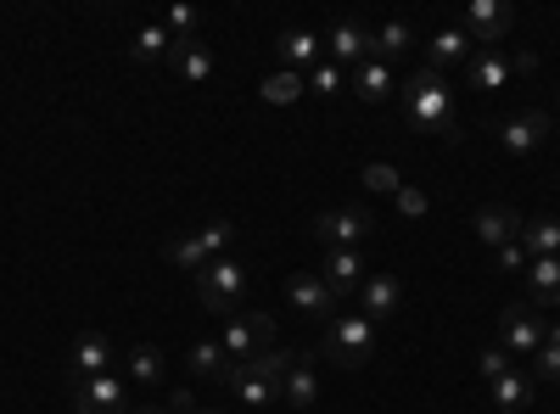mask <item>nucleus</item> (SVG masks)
Listing matches in <instances>:
<instances>
[{
    "instance_id": "nucleus-1",
    "label": "nucleus",
    "mask_w": 560,
    "mask_h": 414,
    "mask_svg": "<svg viewBox=\"0 0 560 414\" xmlns=\"http://www.w3.org/2000/svg\"><path fill=\"white\" fill-rule=\"evenodd\" d=\"M398 96H404V113L415 129H432L443 134V141H459V118H454V90L443 84V73L427 62V68H415L404 84H398Z\"/></svg>"
},
{
    "instance_id": "nucleus-2",
    "label": "nucleus",
    "mask_w": 560,
    "mask_h": 414,
    "mask_svg": "<svg viewBox=\"0 0 560 414\" xmlns=\"http://www.w3.org/2000/svg\"><path fill=\"white\" fill-rule=\"evenodd\" d=\"M191 286H197V297H202V308L208 314H236V297L247 292V269L236 263V258H213L208 269H197L191 274Z\"/></svg>"
},
{
    "instance_id": "nucleus-3",
    "label": "nucleus",
    "mask_w": 560,
    "mask_h": 414,
    "mask_svg": "<svg viewBox=\"0 0 560 414\" xmlns=\"http://www.w3.org/2000/svg\"><path fill=\"white\" fill-rule=\"evenodd\" d=\"M370 353H376V326H370L364 314H348L325 331V358H331L337 370H359V364H370Z\"/></svg>"
},
{
    "instance_id": "nucleus-4",
    "label": "nucleus",
    "mask_w": 560,
    "mask_h": 414,
    "mask_svg": "<svg viewBox=\"0 0 560 414\" xmlns=\"http://www.w3.org/2000/svg\"><path fill=\"white\" fill-rule=\"evenodd\" d=\"M219 347L236 358V364H247L253 353H264V347H275V319L264 314V308H247V314H230L224 319V336H219Z\"/></svg>"
},
{
    "instance_id": "nucleus-5",
    "label": "nucleus",
    "mask_w": 560,
    "mask_h": 414,
    "mask_svg": "<svg viewBox=\"0 0 560 414\" xmlns=\"http://www.w3.org/2000/svg\"><path fill=\"white\" fill-rule=\"evenodd\" d=\"M68 398H73V414H129V381L124 376H90V381H68Z\"/></svg>"
},
{
    "instance_id": "nucleus-6",
    "label": "nucleus",
    "mask_w": 560,
    "mask_h": 414,
    "mask_svg": "<svg viewBox=\"0 0 560 414\" xmlns=\"http://www.w3.org/2000/svg\"><path fill=\"white\" fill-rule=\"evenodd\" d=\"M499 347H504L510 358H533V353L544 347V314H538L533 303H510V308L499 314Z\"/></svg>"
},
{
    "instance_id": "nucleus-7",
    "label": "nucleus",
    "mask_w": 560,
    "mask_h": 414,
    "mask_svg": "<svg viewBox=\"0 0 560 414\" xmlns=\"http://www.w3.org/2000/svg\"><path fill=\"white\" fill-rule=\"evenodd\" d=\"M370 236H376V218L359 213V208L319 213V218H314V241H319L325 252H342V247H359V252H364V241H370Z\"/></svg>"
},
{
    "instance_id": "nucleus-8",
    "label": "nucleus",
    "mask_w": 560,
    "mask_h": 414,
    "mask_svg": "<svg viewBox=\"0 0 560 414\" xmlns=\"http://www.w3.org/2000/svg\"><path fill=\"white\" fill-rule=\"evenodd\" d=\"M230 236H236V224H230V218H213L202 236H174V241H168V258H174L179 269L197 274V269H208V263L230 247Z\"/></svg>"
},
{
    "instance_id": "nucleus-9",
    "label": "nucleus",
    "mask_w": 560,
    "mask_h": 414,
    "mask_svg": "<svg viewBox=\"0 0 560 414\" xmlns=\"http://www.w3.org/2000/svg\"><path fill=\"white\" fill-rule=\"evenodd\" d=\"M510 23H516V7H510V0H471L459 28H465L471 45H488V51H493V45L510 34Z\"/></svg>"
},
{
    "instance_id": "nucleus-10",
    "label": "nucleus",
    "mask_w": 560,
    "mask_h": 414,
    "mask_svg": "<svg viewBox=\"0 0 560 414\" xmlns=\"http://www.w3.org/2000/svg\"><path fill=\"white\" fill-rule=\"evenodd\" d=\"M549 134H555V118L538 113V107H527V113H516V118L499 123V141H504L510 157H533L538 146H549Z\"/></svg>"
},
{
    "instance_id": "nucleus-11",
    "label": "nucleus",
    "mask_w": 560,
    "mask_h": 414,
    "mask_svg": "<svg viewBox=\"0 0 560 414\" xmlns=\"http://www.w3.org/2000/svg\"><path fill=\"white\" fill-rule=\"evenodd\" d=\"M325 57L342 62V68H359L364 57H376V34H370L364 23H337L331 34H325Z\"/></svg>"
},
{
    "instance_id": "nucleus-12",
    "label": "nucleus",
    "mask_w": 560,
    "mask_h": 414,
    "mask_svg": "<svg viewBox=\"0 0 560 414\" xmlns=\"http://www.w3.org/2000/svg\"><path fill=\"white\" fill-rule=\"evenodd\" d=\"M113 370V342L107 336H79L73 353H68V381H90V376H107Z\"/></svg>"
},
{
    "instance_id": "nucleus-13",
    "label": "nucleus",
    "mask_w": 560,
    "mask_h": 414,
    "mask_svg": "<svg viewBox=\"0 0 560 414\" xmlns=\"http://www.w3.org/2000/svg\"><path fill=\"white\" fill-rule=\"evenodd\" d=\"M398 303H404V281H398V274H370V281L359 286V308H364L370 326H376V319H393Z\"/></svg>"
},
{
    "instance_id": "nucleus-14",
    "label": "nucleus",
    "mask_w": 560,
    "mask_h": 414,
    "mask_svg": "<svg viewBox=\"0 0 560 414\" xmlns=\"http://www.w3.org/2000/svg\"><path fill=\"white\" fill-rule=\"evenodd\" d=\"M471 229H477V236L499 252V247H516L522 241V213L516 208H499V202H488L477 218H471Z\"/></svg>"
},
{
    "instance_id": "nucleus-15",
    "label": "nucleus",
    "mask_w": 560,
    "mask_h": 414,
    "mask_svg": "<svg viewBox=\"0 0 560 414\" xmlns=\"http://www.w3.org/2000/svg\"><path fill=\"white\" fill-rule=\"evenodd\" d=\"M287 297L298 303V314H319V319L342 308V297H337L331 286H325L319 274H308V269H303V274H292V281H287Z\"/></svg>"
},
{
    "instance_id": "nucleus-16",
    "label": "nucleus",
    "mask_w": 560,
    "mask_h": 414,
    "mask_svg": "<svg viewBox=\"0 0 560 414\" xmlns=\"http://www.w3.org/2000/svg\"><path fill=\"white\" fill-rule=\"evenodd\" d=\"M325 286H331L337 297L359 292L364 286V252L359 247H342V252H325V274H319Z\"/></svg>"
},
{
    "instance_id": "nucleus-17",
    "label": "nucleus",
    "mask_w": 560,
    "mask_h": 414,
    "mask_svg": "<svg viewBox=\"0 0 560 414\" xmlns=\"http://www.w3.org/2000/svg\"><path fill=\"white\" fill-rule=\"evenodd\" d=\"M168 68L179 79H191V84H208L213 79V51H208V45H197V39H174L168 45Z\"/></svg>"
},
{
    "instance_id": "nucleus-18",
    "label": "nucleus",
    "mask_w": 560,
    "mask_h": 414,
    "mask_svg": "<svg viewBox=\"0 0 560 414\" xmlns=\"http://www.w3.org/2000/svg\"><path fill=\"white\" fill-rule=\"evenodd\" d=\"M219 387H230V392H236V403H253V409H269V403H280V387H275V381H258V376H247L236 358H230V370L219 376Z\"/></svg>"
},
{
    "instance_id": "nucleus-19",
    "label": "nucleus",
    "mask_w": 560,
    "mask_h": 414,
    "mask_svg": "<svg viewBox=\"0 0 560 414\" xmlns=\"http://www.w3.org/2000/svg\"><path fill=\"white\" fill-rule=\"evenodd\" d=\"M280 403H287V409L319 403V376H314V358L308 353H298V364L287 370V381H280Z\"/></svg>"
},
{
    "instance_id": "nucleus-20",
    "label": "nucleus",
    "mask_w": 560,
    "mask_h": 414,
    "mask_svg": "<svg viewBox=\"0 0 560 414\" xmlns=\"http://www.w3.org/2000/svg\"><path fill=\"white\" fill-rule=\"evenodd\" d=\"M275 51H280V68H287V73H298V68H314V62L325 57V39H314L308 28H287V34H280V45H275Z\"/></svg>"
},
{
    "instance_id": "nucleus-21",
    "label": "nucleus",
    "mask_w": 560,
    "mask_h": 414,
    "mask_svg": "<svg viewBox=\"0 0 560 414\" xmlns=\"http://www.w3.org/2000/svg\"><path fill=\"white\" fill-rule=\"evenodd\" d=\"M393 90H398V84H393V68H387L382 57H364V62L353 68V96H359V102H387Z\"/></svg>"
},
{
    "instance_id": "nucleus-22",
    "label": "nucleus",
    "mask_w": 560,
    "mask_h": 414,
    "mask_svg": "<svg viewBox=\"0 0 560 414\" xmlns=\"http://www.w3.org/2000/svg\"><path fill=\"white\" fill-rule=\"evenodd\" d=\"M522 252L527 258H560V218H522Z\"/></svg>"
},
{
    "instance_id": "nucleus-23",
    "label": "nucleus",
    "mask_w": 560,
    "mask_h": 414,
    "mask_svg": "<svg viewBox=\"0 0 560 414\" xmlns=\"http://www.w3.org/2000/svg\"><path fill=\"white\" fill-rule=\"evenodd\" d=\"M527 286H533V308H560V258H533Z\"/></svg>"
},
{
    "instance_id": "nucleus-24",
    "label": "nucleus",
    "mask_w": 560,
    "mask_h": 414,
    "mask_svg": "<svg viewBox=\"0 0 560 414\" xmlns=\"http://www.w3.org/2000/svg\"><path fill=\"white\" fill-rule=\"evenodd\" d=\"M488 387H493V403H499L504 414H522V409L533 403V387H538V381H533V376H522V370H504V376H499V381H488Z\"/></svg>"
},
{
    "instance_id": "nucleus-25",
    "label": "nucleus",
    "mask_w": 560,
    "mask_h": 414,
    "mask_svg": "<svg viewBox=\"0 0 560 414\" xmlns=\"http://www.w3.org/2000/svg\"><path fill=\"white\" fill-rule=\"evenodd\" d=\"M292 364H298V347H264V353H253V358L242 364V370H247V376H258V381H275V387H280Z\"/></svg>"
},
{
    "instance_id": "nucleus-26",
    "label": "nucleus",
    "mask_w": 560,
    "mask_h": 414,
    "mask_svg": "<svg viewBox=\"0 0 560 414\" xmlns=\"http://www.w3.org/2000/svg\"><path fill=\"white\" fill-rule=\"evenodd\" d=\"M303 90H308V79H303V73H287V68H280V73H269V79L258 84V96H264L269 107H287V102H298V96H303Z\"/></svg>"
},
{
    "instance_id": "nucleus-27",
    "label": "nucleus",
    "mask_w": 560,
    "mask_h": 414,
    "mask_svg": "<svg viewBox=\"0 0 560 414\" xmlns=\"http://www.w3.org/2000/svg\"><path fill=\"white\" fill-rule=\"evenodd\" d=\"M168 45H174V34H168V28H158V23H147V28L135 34L129 57H135V62H168Z\"/></svg>"
},
{
    "instance_id": "nucleus-28",
    "label": "nucleus",
    "mask_w": 560,
    "mask_h": 414,
    "mask_svg": "<svg viewBox=\"0 0 560 414\" xmlns=\"http://www.w3.org/2000/svg\"><path fill=\"white\" fill-rule=\"evenodd\" d=\"M427 51H432V68H448V62H465V51H471V39H465V28H438Z\"/></svg>"
},
{
    "instance_id": "nucleus-29",
    "label": "nucleus",
    "mask_w": 560,
    "mask_h": 414,
    "mask_svg": "<svg viewBox=\"0 0 560 414\" xmlns=\"http://www.w3.org/2000/svg\"><path fill=\"white\" fill-rule=\"evenodd\" d=\"M129 381H140V387H152V381H163V353H158L152 342H140V347H129Z\"/></svg>"
},
{
    "instance_id": "nucleus-30",
    "label": "nucleus",
    "mask_w": 560,
    "mask_h": 414,
    "mask_svg": "<svg viewBox=\"0 0 560 414\" xmlns=\"http://www.w3.org/2000/svg\"><path fill=\"white\" fill-rule=\"evenodd\" d=\"M504 79H510V62H504L499 51H477V57H471V84H477V90H499Z\"/></svg>"
},
{
    "instance_id": "nucleus-31",
    "label": "nucleus",
    "mask_w": 560,
    "mask_h": 414,
    "mask_svg": "<svg viewBox=\"0 0 560 414\" xmlns=\"http://www.w3.org/2000/svg\"><path fill=\"white\" fill-rule=\"evenodd\" d=\"M404 51H415V28L409 23H382L376 28V57L387 62V57H404Z\"/></svg>"
},
{
    "instance_id": "nucleus-32",
    "label": "nucleus",
    "mask_w": 560,
    "mask_h": 414,
    "mask_svg": "<svg viewBox=\"0 0 560 414\" xmlns=\"http://www.w3.org/2000/svg\"><path fill=\"white\" fill-rule=\"evenodd\" d=\"M230 370V353L219 347V342H197L191 347V376H208V381H219Z\"/></svg>"
},
{
    "instance_id": "nucleus-33",
    "label": "nucleus",
    "mask_w": 560,
    "mask_h": 414,
    "mask_svg": "<svg viewBox=\"0 0 560 414\" xmlns=\"http://www.w3.org/2000/svg\"><path fill=\"white\" fill-rule=\"evenodd\" d=\"M342 84H348V68L331 62V57H319V62L308 68V90H314V96H337Z\"/></svg>"
},
{
    "instance_id": "nucleus-34",
    "label": "nucleus",
    "mask_w": 560,
    "mask_h": 414,
    "mask_svg": "<svg viewBox=\"0 0 560 414\" xmlns=\"http://www.w3.org/2000/svg\"><path fill=\"white\" fill-rule=\"evenodd\" d=\"M364 186L376 191V197H398V191H404V174H398L393 163H370V168H364Z\"/></svg>"
},
{
    "instance_id": "nucleus-35",
    "label": "nucleus",
    "mask_w": 560,
    "mask_h": 414,
    "mask_svg": "<svg viewBox=\"0 0 560 414\" xmlns=\"http://www.w3.org/2000/svg\"><path fill=\"white\" fill-rule=\"evenodd\" d=\"M533 381H544V387H560V347H538L533 353Z\"/></svg>"
},
{
    "instance_id": "nucleus-36",
    "label": "nucleus",
    "mask_w": 560,
    "mask_h": 414,
    "mask_svg": "<svg viewBox=\"0 0 560 414\" xmlns=\"http://www.w3.org/2000/svg\"><path fill=\"white\" fill-rule=\"evenodd\" d=\"M477 370H482L488 381H499L504 370H516V364H510V353H504V347H482V353H477Z\"/></svg>"
},
{
    "instance_id": "nucleus-37",
    "label": "nucleus",
    "mask_w": 560,
    "mask_h": 414,
    "mask_svg": "<svg viewBox=\"0 0 560 414\" xmlns=\"http://www.w3.org/2000/svg\"><path fill=\"white\" fill-rule=\"evenodd\" d=\"M393 202H398V213H409V218H427V213H432V197H427V191H415V186H404Z\"/></svg>"
},
{
    "instance_id": "nucleus-38",
    "label": "nucleus",
    "mask_w": 560,
    "mask_h": 414,
    "mask_svg": "<svg viewBox=\"0 0 560 414\" xmlns=\"http://www.w3.org/2000/svg\"><path fill=\"white\" fill-rule=\"evenodd\" d=\"M168 34H174V39H191V34H197V7H174V12H168Z\"/></svg>"
},
{
    "instance_id": "nucleus-39",
    "label": "nucleus",
    "mask_w": 560,
    "mask_h": 414,
    "mask_svg": "<svg viewBox=\"0 0 560 414\" xmlns=\"http://www.w3.org/2000/svg\"><path fill=\"white\" fill-rule=\"evenodd\" d=\"M493 263H499L504 274H527V263H533V258H527V252H522V241H516V247H499V252H493Z\"/></svg>"
},
{
    "instance_id": "nucleus-40",
    "label": "nucleus",
    "mask_w": 560,
    "mask_h": 414,
    "mask_svg": "<svg viewBox=\"0 0 560 414\" xmlns=\"http://www.w3.org/2000/svg\"><path fill=\"white\" fill-rule=\"evenodd\" d=\"M163 403H168V414H191V409H197V398H191V392H185V387H179V392H168Z\"/></svg>"
},
{
    "instance_id": "nucleus-41",
    "label": "nucleus",
    "mask_w": 560,
    "mask_h": 414,
    "mask_svg": "<svg viewBox=\"0 0 560 414\" xmlns=\"http://www.w3.org/2000/svg\"><path fill=\"white\" fill-rule=\"evenodd\" d=\"M533 68H538V57H533V51H522L516 62H510V73H533Z\"/></svg>"
},
{
    "instance_id": "nucleus-42",
    "label": "nucleus",
    "mask_w": 560,
    "mask_h": 414,
    "mask_svg": "<svg viewBox=\"0 0 560 414\" xmlns=\"http://www.w3.org/2000/svg\"><path fill=\"white\" fill-rule=\"evenodd\" d=\"M544 342H549V347H560V319H549V326H544Z\"/></svg>"
},
{
    "instance_id": "nucleus-43",
    "label": "nucleus",
    "mask_w": 560,
    "mask_h": 414,
    "mask_svg": "<svg viewBox=\"0 0 560 414\" xmlns=\"http://www.w3.org/2000/svg\"><path fill=\"white\" fill-rule=\"evenodd\" d=\"M129 414H168V403H135Z\"/></svg>"
},
{
    "instance_id": "nucleus-44",
    "label": "nucleus",
    "mask_w": 560,
    "mask_h": 414,
    "mask_svg": "<svg viewBox=\"0 0 560 414\" xmlns=\"http://www.w3.org/2000/svg\"><path fill=\"white\" fill-rule=\"evenodd\" d=\"M191 414H219V409H191Z\"/></svg>"
},
{
    "instance_id": "nucleus-45",
    "label": "nucleus",
    "mask_w": 560,
    "mask_h": 414,
    "mask_svg": "<svg viewBox=\"0 0 560 414\" xmlns=\"http://www.w3.org/2000/svg\"><path fill=\"white\" fill-rule=\"evenodd\" d=\"M555 134H560V118H555Z\"/></svg>"
},
{
    "instance_id": "nucleus-46",
    "label": "nucleus",
    "mask_w": 560,
    "mask_h": 414,
    "mask_svg": "<svg viewBox=\"0 0 560 414\" xmlns=\"http://www.w3.org/2000/svg\"><path fill=\"white\" fill-rule=\"evenodd\" d=\"M555 96H560V84H555Z\"/></svg>"
}]
</instances>
